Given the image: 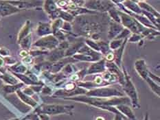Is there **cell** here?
<instances>
[{"instance_id":"cell-4","label":"cell","mask_w":160,"mask_h":120,"mask_svg":"<svg viewBox=\"0 0 160 120\" xmlns=\"http://www.w3.org/2000/svg\"><path fill=\"white\" fill-rule=\"evenodd\" d=\"M123 73L124 75V82L122 85L123 90L125 94L128 95V98H129L131 104L133 106V107L135 108H140L137 90L124 67H123Z\"/></svg>"},{"instance_id":"cell-32","label":"cell","mask_w":160,"mask_h":120,"mask_svg":"<svg viewBox=\"0 0 160 120\" xmlns=\"http://www.w3.org/2000/svg\"><path fill=\"white\" fill-rule=\"evenodd\" d=\"M108 13H109V15H110L111 18H112L114 22L121 24V20H120L119 13H118V10L115 8V7L111 8L109 11H108Z\"/></svg>"},{"instance_id":"cell-1","label":"cell","mask_w":160,"mask_h":120,"mask_svg":"<svg viewBox=\"0 0 160 120\" xmlns=\"http://www.w3.org/2000/svg\"><path fill=\"white\" fill-rule=\"evenodd\" d=\"M65 100H71L75 102H84L86 104L95 106L96 108H101L112 113L114 110V106L118 105L131 104V101L127 97H113L111 98H99L88 97L84 95L74 96L72 98H64Z\"/></svg>"},{"instance_id":"cell-51","label":"cell","mask_w":160,"mask_h":120,"mask_svg":"<svg viewBox=\"0 0 160 120\" xmlns=\"http://www.w3.org/2000/svg\"><path fill=\"white\" fill-rule=\"evenodd\" d=\"M3 63H4V60H3L2 59V58H0V67L3 66Z\"/></svg>"},{"instance_id":"cell-56","label":"cell","mask_w":160,"mask_h":120,"mask_svg":"<svg viewBox=\"0 0 160 120\" xmlns=\"http://www.w3.org/2000/svg\"><path fill=\"white\" fill-rule=\"evenodd\" d=\"M125 120H128V119H125Z\"/></svg>"},{"instance_id":"cell-21","label":"cell","mask_w":160,"mask_h":120,"mask_svg":"<svg viewBox=\"0 0 160 120\" xmlns=\"http://www.w3.org/2000/svg\"><path fill=\"white\" fill-rule=\"evenodd\" d=\"M16 92H17V95L19 96V98L22 99L24 103H26V104L31 106L33 108L36 107L37 105V103L35 100H34V99H33L32 98H30L29 95H27L26 94H24V93H23L20 90V89L17 90Z\"/></svg>"},{"instance_id":"cell-14","label":"cell","mask_w":160,"mask_h":120,"mask_svg":"<svg viewBox=\"0 0 160 120\" xmlns=\"http://www.w3.org/2000/svg\"><path fill=\"white\" fill-rule=\"evenodd\" d=\"M116 109L125 118L128 120H137L132 109L127 104H120L116 106Z\"/></svg>"},{"instance_id":"cell-10","label":"cell","mask_w":160,"mask_h":120,"mask_svg":"<svg viewBox=\"0 0 160 120\" xmlns=\"http://www.w3.org/2000/svg\"><path fill=\"white\" fill-rule=\"evenodd\" d=\"M44 8L46 12L48 14L52 19L55 20L59 17V11L57 5L54 1H46L44 2Z\"/></svg>"},{"instance_id":"cell-48","label":"cell","mask_w":160,"mask_h":120,"mask_svg":"<svg viewBox=\"0 0 160 120\" xmlns=\"http://www.w3.org/2000/svg\"><path fill=\"white\" fill-rule=\"evenodd\" d=\"M37 115H39L41 120H50L49 115H45V114H37Z\"/></svg>"},{"instance_id":"cell-43","label":"cell","mask_w":160,"mask_h":120,"mask_svg":"<svg viewBox=\"0 0 160 120\" xmlns=\"http://www.w3.org/2000/svg\"><path fill=\"white\" fill-rule=\"evenodd\" d=\"M25 119H27L28 120H41L39 115L36 113H34V114H31L28 115Z\"/></svg>"},{"instance_id":"cell-28","label":"cell","mask_w":160,"mask_h":120,"mask_svg":"<svg viewBox=\"0 0 160 120\" xmlns=\"http://www.w3.org/2000/svg\"><path fill=\"white\" fill-rule=\"evenodd\" d=\"M31 43H32V36H31V34H30L21 41L19 43L20 44L21 47L23 48V50H27L30 48Z\"/></svg>"},{"instance_id":"cell-23","label":"cell","mask_w":160,"mask_h":120,"mask_svg":"<svg viewBox=\"0 0 160 120\" xmlns=\"http://www.w3.org/2000/svg\"><path fill=\"white\" fill-rule=\"evenodd\" d=\"M30 21L28 20L26 21V23L24 24V26L22 27V28L21 29L20 32L18 34V43H19L24 38L26 37L28 34L30 33Z\"/></svg>"},{"instance_id":"cell-40","label":"cell","mask_w":160,"mask_h":120,"mask_svg":"<svg viewBox=\"0 0 160 120\" xmlns=\"http://www.w3.org/2000/svg\"><path fill=\"white\" fill-rule=\"evenodd\" d=\"M61 30L62 32H70L72 30V26L70 25L69 22H63V23H62V26L61 27Z\"/></svg>"},{"instance_id":"cell-55","label":"cell","mask_w":160,"mask_h":120,"mask_svg":"<svg viewBox=\"0 0 160 120\" xmlns=\"http://www.w3.org/2000/svg\"><path fill=\"white\" fill-rule=\"evenodd\" d=\"M0 19H1V16H0Z\"/></svg>"},{"instance_id":"cell-13","label":"cell","mask_w":160,"mask_h":120,"mask_svg":"<svg viewBox=\"0 0 160 120\" xmlns=\"http://www.w3.org/2000/svg\"><path fill=\"white\" fill-rule=\"evenodd\" d=\"M124 27L120 23H118L114 22L110 23L109 32H108V38L109 39H115L118 36Z\"/></svg>"},{"instance_id":"cell-7","label":"cell","mask_w":160,"mask_h":120,"mask_svg":"<svg viewBox=\"0 0 160 120\" xmlns=\"http://www.w3.org/2000/svg\"><path fill=\"white\" fill-rule=\"evenodd\" d=\"M115 4L111 1H85L84 7L90 10H98V11H109L113 8Z\"/></svg>"},{"instance_id":"cell-47","label":"cell","mask_w":160,"mask_h":120,"mask_svg":"<svg viewBox=\"0 0 160 120\" xmlns=\"http://www.w3.org/2000/svg\"><path fill=\"white\" fill-rule=\"evenodd\" d=\"M127 119L122 114H115V118L113 120H125Z\"/></svg>"},{"instance_id":"cell-33","label":"cell","mask_w":160,"mask_h":120,"mask_svg":"<svg viewBox=\"0 0 160 120\" xmlns=\"http://www.w3.org/2000/svg\"><path fill=\"white\" fill-rule=\"evenodd\" d=\"M59 18L61 19L62 21L67 22H70L74 19V17H73L71 14H69L68 12L65 11V10H60L59 11Z\"/></svg>"},{"instance_id":"cell-52","label":"cell","mask_w":160,"mask_h":120,"mask_svg":"<svg viewBox=\"0 0 160 120\" xmlns=\"http://www.w3.org/2000/svg\"><path fill=\"white\" fill-rule=\"evenodd\" d=\"M144 120H149V116H148V113H147V114H146V115H145V117H144Z\"/></svg>"},{"instance_id":"cell-16","label":"cell","mask_w":160,"mask_h":120,"mask_svg":"<svg viewBox=\"0 0 160 120\" xmlns=\"http://www.w3.org/2000/svg\"><path fill=\"white\" fill-rule=\"evenodd\" d=\"M76 60H74L73 58H65V59H61L54 63L53 65L51 66V71L52 73H57L59 71H61L62 68L65 67V65H67L68 63H71V62H75Z\"/></svg>"},{"instance_id":"cell-17","label":"cell","mask_w":160,"mask_h":120,"mask_svg":"<svg viewBox=\"0 0 160 120\" xmlns=\"http://www.w3.org/2000/svg\"><path fill=\"white\" fill-rule=\"evenodd\" d=\"M121 3L130 12L136 14V15H142V9L138 6L137 2L123 1L121 2Z\"/></svg>"},{"instance_id":"cell-41","label":"cell","mask_w":160,"mask_h":120,"mask_svg":"<svg viewBox=\"0 0 160 120\" xmlns=\"http://www.w3.org/2000/svg\"><path fill=\"white\" fill-rule=\"evenodd\" d=\"M148 76L149 78H151L152 80H153L156 83H158L159 84V82H160V78L159 76H157V75H154L152 73H151V71H148Z\"/></svg>"},{"instance_id":"cell-36","label":"cell","mask_w":160,"mask_h":120,"mask_svg":"<svg viewBox=\"0 0 160 120\" xmlns=\"http://www.w3.org/2000/svg\"><path fill=\"white\" fill-rule=\"evenodd\" d=\"M85 43H86V46H88L89 48H91L92 50L97 51V52H100L98 45L96 42H95V41H93L90 39H86Z\"/></svg>"},{"instance_id":"cell-34","label":"cell","mask_w":160,"mask_h":120,"mask_svg":"<svg viewBox=\"0 0 160 120\" xmlns=\"http://www.w3.org/2000/svg\"><path fill=\"white\" fill-rule=\"evenodd\" d=\"M99 47V50H100V52L104 55H107L108 53H109L111 51V50L109 48V44L103 42V41H100V42H98L97 43Z\"/></svg>"},{"instance_id":"cell-53","label":"cell","mask_w":160,"mask_h":120,"mask_svg":"<svg viewBox=\"0 0 160 120\" xmlns=\"http://www.w3.org/2000/svg\"><path fill=\"white\" fill-rule=\"evenodd\" d=\"M96 120H105L102 118H101V117H99V118H98L96 119Z\"/></svg>"},{"instance_id":"cell-19","label":"cell","mask_w":160,"mask_h":120,"mask_svg":"<svg viewBox=\"0 0 160 120\" xmlns=\"http://www.w3.org/2000/svg\"><path fill=\"white\" fill-rule=\"evenodd\" d=\"M10 4L15 6L20 10L22 8H31L37 6L36 3H40V2H33V1H13V2H8Z\"/></svg>"},{"instance_id":"cell-26","label":"cell","mask_w":160,"mask_h":120,"mask_svg":"<svg viewBox=\"0 0 160 120\" xmlns=\"http://www.w3.org/2000/svg\"><path fill=\"white\" fill-rule=\"evenodd\" d=\"M10 68V70H12V73H15V74H23L27 71V68L25 65H23L22 63H17L15 65H12Z\"/></svg>"},{"instance_id":"cell-39","label":"cell","mask_w":160,"mask_h":120,"mask_svg":"<svg viewBox=\"0 0 160 120\" xmlns=\"http://www.w3.org/2000/svg\"><path fill=\"white\" fill-rule=\"evenodd\" d=\"M76 88H77V87H76L75 83H74V82H69V83L65 86L63 91L65 92H71L74 91Z\"/></svg>"},{"instance_id":"cell-9","label":"cell","mask_w":160,"mask_h":120,"mask_svg":"<svg viewBox=\"0 0 160 120\" xmlns=\"http://www.w3.org/2000/svg\"><path fill=\"white\" fill-rule=\"evenodd\" d=\"M105 63L106 60L105 58H102L101 60L93 63L87 70V75L104 73L107 71Z\"/></svg>"},{"instance_id":"cell-22","label":"cell","mask_w":160,"mask_h":120,"mask_svg":"<svg viewBox=\"0 0 160 120\" xmlns=\"http://www.w3.org/2000/svg\"><path fill=\"white\" fill-rule=\"evenodd\" d=\"M85 45L82 42H79V43H76L72 45V46H69L68 49H67L65 51V57H70L73 56L74 55L78 53V50L81 49V47Z\"/></svg>"},{"instance_id":"cell-25","label":"cell","mask_w":160,"mask_h":120,"mask_svg":"<svg viewBox=\"0 0 160 120\" xmlns=\"http://www.w3.org/2000/svg\"><path fill=\"white\" fill-rule=\"evenodd\" d=\"M72 58L76 60L80 61H85V62H97L96 59L93 56H90L89 54H77L72 56Z\"/></svg>"},{"instance_id":"cell-30","label":"cell","mask_w":160,"mask_h":120,"mask_svg":"<svg viewBox=\"0 0 160 120\" xmlns=\"http://www.w3.org/2000/svg\"><path fill=\"white\" fill-rule=\"evenodd\" d=\"M62 23H63V21L60 18L57 19L54 21V22L51 25L52 31V35H54L56 33L61 30Z\"/></svg>"},{"instance_id":"cell-24","label":"cell","mask_w":160,"mask_h":120,"mask_svg":"<svg viewBox=\"0 0 160 120\" xmlns=\"http://www.w3.org/2000/svg\"><path fill=\"white\" fill-rule=\"evenodd\" d=\"M65 50H59L57 47L54 50L51 52V54L49 55V60L50 61H58L59 60L62 59V58L65 56Z\"/></svg>"},{"instance_id":"cell-42","label":"cell","mask_w":160,"mask_h":120,"mask_svg":"<svg viewBox=\"0 0 160 120\" xmlns=\"http://www.w3.org/2000/svg\"><path fill=\"white\" fill-rule=\"evenodd\" d=\"M48 51H43V50H36V51H32L30 52V54L31 56H38V55H41V54H47Z\"/></svg>"},{"instance_id":"cell-49","label":"cell","mask_w":160,"mask_h":120,"mask_svg":"<svg viewBox=\"0 0 160 120\" xmlns=\"http://www.w3.org/2000/svg\"><path fill=\"white\" fill-rule=\"evenodd\" d=\"M23 61L25 63L29 64V63H31V62H32V57H31L30 56H26V57H24Z\"/></svg>"},{"instance_id":"cell-54","label":"cell","mask_w":160,"mask_h":120,"mask_svg":"<svg viewBox=\"0 0 160 120\" xmlns=\"http://www.w3.org/2000/svg\"><path fill=\"white\" fill-rule=\"evenodd\" d=\"M11 120H19V118H15V119H11Z\"/></svg>"},{"instance_id":"cell-50","label":"cell","mask_w":160,"mask_h":120,"mask_svg":"<svg viewBox=\"0 0 160 120\" xmlns=\"http://www.w3.org/2000/svg\"><path fill=\"white\" fill-rule=\"evenodd\" d=\"M20 56H23V57H26V56H28V52H27V51H26V50H23L20 52Z\"/></svg>"},{"instance_id":"cell-45","label":"cell","mask_w":160,"mask_h":120,"mask_svg":"<svg viewBox=\"0 0 160 120\" xmlns=\"http://www.w3.org/2000/svg\"><path fill=\"white\" fill-rule=\"evenodd\" d=\"M41 91H42V94L45 95H49L52 94V89L48 87H43L42 89H41Z\"/></svg>"},{"instance_id":"cell-8","label":"cell","mask_w":160,"mask_h":120,"mask_svg":"<svg viewBox=\"0 0 160 120\" xmlns=\"http://www.w3.org/2000/svg\"><path fill=\"white\" fill-rule=\"evenodd\" d=\"M20 9L17 7L10 4L8 2L0 1V16L6 17L9 16L19 12Z\"/></svg>"},{"instance_id":"cell-20","label":"cell","mask_w":160,"mask_h":120,"mask_svg":"<svg viewBox=\"0 0 160 120\" xmlns=\"http://www.w3.org/2000/svg\"><path fill=\"white\" fill-rule=\"evenodd\" d=\"M138 6L140 7V8L142 10H144L146 12H148L149 13L153 15L155 17H157V18H159V13L153 7H152L151 5H149L148 3H147L146 2L144 1H139L137 2Z\"/></svg>"},{"instance_id":"cell-27","label":"cell","mask_w":160,"mask_h":120,"mask_svg":"<svg viewBox=\"0 0 160 120\" xmlns=\"http://www.w3.org/2000/svg\"><path fill=\"white\" fill-rule=\"evenodd\" d=\"M145 81L147 82V83L148 84L149 87L151 89V90L153 91L155 94H157L158 96L160 95V87L159 85L155 82L153 80H152L151 78L148 77L146 79Z\"/></svg>"},{"instance_id":"cell-31","label":"cell","mask_w":160,"mask_h":120,"mask_svg":"<svg viewBox=\"0 0 160 120\" xmlns=\"http://www.w3.org/2000/svg\"><path fill=\"white\" fill-rule=\"evenodd\" d=\"M23 86V83H18L15 85H6L3 87V91L6 94H12L19 90L21 88H22Z\"/></svg>"},{"instance_id":"cell-18","label":"cell","mask_w":160,"mask_h":120,"mask_svg":"<svg viewBox=\"0 0 160 120\" xmlns=\"http://www.w3.org/2000/svg\"><path fill=\"white\" fill-rule=\"evenodd\" d=\"M128 41V38L127 39H125L123 41L122 44L120 46V48H118V50H116V51L113 52L114 54V61H115V64H116L118 67H120L121 66V63H122V55H123V52L124 50L125 46H126V43Z\"/></svg>"},{"instance_id":"cell-6","label":"cell","mask_w":160,"mask_h":120,"mask_svg":"<svg viewBox=\"0 0 160 120\" xmlns=\"http://www.w3.org/2000/svg\"><path fill=\"white\" fill-rule=\"evenodd\" d=\"M59 44V41L52 34L41 37L33 44V46L41 48V50H54Z\"/></svg>"},{"instance_id":"cell-2","label":"cell","mask_w":160,"mask_h":120,"mask_svg":"<svg viewBox=\"0 0 160 120\" xmlns=\"http://www.w3.org/2000/svg\"><path fill=\"white\" fill-rule=\"evenodd\" d=\"M74 106L61 104H41L34 110L36 114H45L48 115H56L67 114L72 115Z\"/></svg>"},{"instance_id":"cell-12","label":"cell","mask_w":160,"mask_h":120,"mask_svg":"<svg viewBox=\"0 0 160 120\" xmlns=\"http://www.w3.org/2000/svg\"><path fill=\"white\" fill-rule=\"evenodd\" d=\"M135 69L137 71L138 74L140 75V76L143 79V80H146L148 76V70L147 69V64L144 60H138L135 61Z\"/></svg>"},{"instance_id":"cell-29","label":"cell","mask_w":160,"mask_h":120,"mask_svg":"<svg viewBox=\"0 0 160 120\" xmlns=\"http://www.w3.org/2000/svg\"><path fill=\"white\" fill-rule=\"evenodd\" d=\"M0 78H1L6 83L8 84L9 85H15L18 84V80H17L15 77L10 74H4L3 75H1Z\"/></svg>"},{"instance_id":"cell-15","label":"cell","mask_w":160,"mask_h":120,"mask_svg":"<svg viewBox=\"0 0 160 120\" xmlns=\"http://www.w3.org/2000/svg\"><path fill=\"white\" fill-rule=\"evenodd\" d=\"M37 33L39 36H46L52 34L51 25L49 23L39 22L38 24Z\"/></svg>"},{"instance_id":"cell-3","label":"cell","mask_w":160,"mask_h":120,"mask_svg":"<svg viewBox=\"0 0 160 120\" xmlns=\"http://www.w3.org/2000/svg\"><path fill=\"white\" fill-rule=\"evenodd\" d=\"M88 97L99 98H111L113 97H124V93L114 87H102L88 91L85 95Z\"/></svg>"},{"instance_id":"cell-5","label":"cell","mask_w":160,"mask_h":120,"mask_svg":"<svg viewBox=\"0 0 160 120\" xmlns=\"http://www.w3.org/2000/svg\"><path fill=\"white\" fill-rule=\"evenodd\" d=\"M118 13L120 17L122 25L133 34H141L144 32L146 28H147L141 25L133 17L122 12L121 10H118Z\"/></svg>"},{"instance_id":"cell-44","label":"cell","mask_w":160,"mask_h":120,"mask_svg":"<svg viewBox=\"0 0 160 120\" xmlns=\"http://www.w3.org/2000/svg\"><path fill=\"white\" fill-rule=\"evenodd\" d=\"M22 92L24 93V94H26L27 95H29V96L34 94V91H32V89H31V88H30V87L25 88V89H23Z\"/></svg>"},{"instance_id":"cell-11","label":"cell","mask_w":160,"mask_h":120,"mask_svg":"<svg viewBox=\"0 0 160 120\" xmlns=\"http://www.w3.org/2000/svg\"><path fill=\"white\" fill-rule=\"evenodd\" d=\"M105 66L108 71L116 75L118 80L122 85H123L124 82V75L123 71L120 70V67H118L113 62H106Z\"/></svg>"},{"instance_id":"cell-38","label":"cell","mask_w":160,"mask_h":120,"mask_svg":"<svg viewBox=\"0 0 160 120\" xmlns=\"http://www.w3.org/2000/svg\"><path fill=\"white\" fill-rule=\"evenodd\" d=\"M142 39V36L140 34H133L130 37L128 38V42L136 43L138 42V41H140Z\"/></svg>"},{"instance_id":"cell-46","label":"cell","mask_w":160,"mask_h":120,"mask_svg":"<svg viewBox=\"0 0 160 120\" xmlns=\"http://www.w3.org/2000/svg\"><path fill=\"white\" fill-rule=\"evenodd\" d=\"M0 55L3 56H7L9 55V51L6 48H0Z\"/></svg>"},{"instance_id":"cell-35","label":"cell","mask_w":160,"mask_h":120,"mask_svg":"<svg viewBox=\"0 0 160 120\" xmlns=\"http://www.w3.org/2000/svg\"><path fill=\"white\" fill-rule=\"evenodd\" d=\"M124 40L121 39H113L109 44L110 50H116L118 48H120Z\"/></svg>"},{"instance_id":"cell-37","label":"cell","mask_w":160,"mask_h":120,"mask_svg":"<svg viewBox=\"0 0 160 120\" xmlns=\"http://www.w3.org/2000/svg\"><path fill=\"white\" fill-rule=\"evenodd\" d=\"M131 32L127 28H124L123 30L118 34V36L115 39H121V40H124L125 39H127L128 38V36L130 35Z\"/></svg>"}]
</instances>
